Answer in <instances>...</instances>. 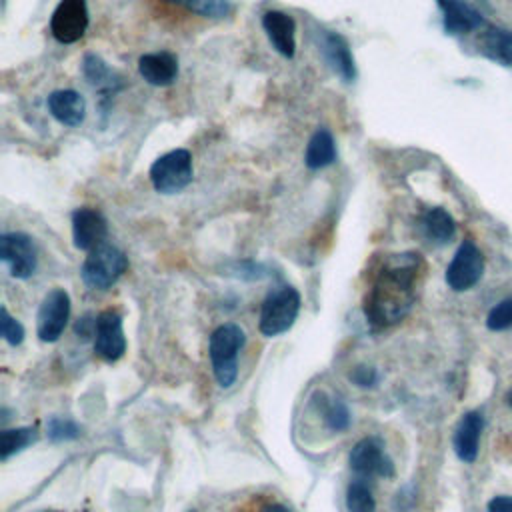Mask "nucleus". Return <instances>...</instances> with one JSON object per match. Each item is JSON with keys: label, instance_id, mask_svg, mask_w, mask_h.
<instances>
[{"label": "nucleus", "instance_id": "obj_1", "mask_svg": "<svg viewBox=\"0 0 512 512\" xmlns=\"http://www.w3.org/2000/svg\"><path fill=\"white\" fill-rule=\"evenodd\" d=\"M418 254H394L378 272L368 296L366 318L372 326L384 328L402 320L414 304Z\"/></svg>", "mask_w": 512, "mask_h": 512}, {"label": "nucleus", "instance_id": "obj_2", "mask_svg": "<svg viewBox=\"0 0 512 512\" xmlns=\"http://www.w3.org/2000/svg\"><path fill=\"white\" fill-rule=\"evenodd\" d=\"M246 342L244 330L238 324H222L210 336V362L214 376L222 388H230L238 376V354Z\"/></svg>", "mask_w": 512, "mask_h": 512}, {"label": "nucleus", "instance_id": "obj_3", "mask_svg": "<svg viewBox=\"0 0 512 512\" xmlns=\"http://www.w3.org/2000/svg\"><path fill=\"white\" fill-rule=\"evenodd\" d=\"M300 312V294L292 286L272 290L260 308V332L264 336H278L292 328Z\"/></svg>", "mask_w": 512, "mask_h": 512}, {"label": "nucleus", "instance_id": "obj_4", "mask_svg": "<svg viewBox=\"0 0 512 512\" xmlns=\"http://www.w3.org/2000/svg\"><path fill=\"white\" fill-rule=\"evenodd\" d=\"M126 268H128V258L124 256V252L104 242L86 256L80 268V276L86 286L96 290H106L112 284H116V280L126 272Z\"/></svg>", "mask_w": 512, "mask_h": 512}, {"label": "nucleus", "instance_id": "obj_5", "mask_svg": "<svg viewBox=\"0 0 512 512\" xmlns=\"http://www.w3.org/2000/svg\"><path fill=\"white\" fill-rule=\"evenodd\" d=\"M150 180L156 192L176 194L192 182V156L184 148L162 154L150 166Z\"/></svg>", "mask_w": 512, "mask_h": 512}, {"label": "nucleus", "instance_id": "obj_6", "mask_svg": "<svg viewBox=\"0 0 512 512\" xmlns=\"http://www.w3.org/2000/svg\"><path fill=\"white\" fill-rule=\"evenodd\" d=\"M70 318V296L64 288L50 290L36 316V334L42 342H56Z\"/></svg>", "mask_w": 512, "mask_h": 512}, {"label": "nucleus", "instance_id": "obj_7", "mask_svg": "<svg viewBox=\"0 0 512 512\" xmlns=\"http://www.w3.org/2000/svg\"><path fill=\"white\" fill-rule=\"evenodd\" d=\"M0 260L14 278L26 280L36 272V246L24 232H8L0 236Z\"/></svg>", "mask_w": 512, "mask_h": 512}, {"label": "nucleus", "instance_id": "obj_8", "mask_svg": "<svg viewBox=\"0 0 512 512\" xmlns=\"http://www.w3.org/2000/svg\"><path fill=\"white\" fill-rule=\"evenodd\" d=\"M484 272V256L474 242L464 240L456 250L452 262L446 268V282L452 290L464 292L470 290Z\"/></svg>", "mask_w": 512, "mask_h": 512}, {"label": "nucleus", "instance_id": "obj_9", "mask_svg": "<svg viewBox=\"0 0 512 512\" xmlns=\"http://www.w3.org/2000/svg\"><path fill=\"white\" fill-rule=\"evenodd\" d=\"M86 0H60L50 18V32L62 44L80 40L88 28Z\"/></svg>", "mask_w": 512, "mask_h": 512}, {"label": "nucleus", "instance_id": "obj_10", "mask_svg": "<svg viewBox=\"0 0 512 512\" xmlns=\"http://www.w3.org/2000/svg\"><path fill=\"white\" fill-rule=\"evenodd\" d=\"M94 352L106 362H116L126 352V336H124V328H122V316L112 308L102 310L96 316Z\"/></svg>", "mask_w": 512, "mask_h": 512}, {"label": "nucleus", "instance_id": "obj_11", "mask_svg": "<svg viewBox=\"0 0 512 512\" xmlns=\"http://www.w3.org/2000/svg\"><path fill=\"white\" fill-rule=\"evenodd\" d=\"M350 468L364 478L382 476L390 478L394 474V462L386 454L382 442L378 438H362L350 452Z\"/></svg>", "mask_w": 512, "mask_h": 512}, {"label": "nucleus", "instance_id": "obj_12", "mask_svg": "<svg viewBox=\"0 0 512 512\" xmlns=\"http://www.w3.org/2000/svg\"><path fill=\"white\" fill-rule=\"evenodd\" d=\"M108 234L106 218L94 208H78L72 212V238L78 250L92 252L104 244Z\"/></svg>", "mask_w": 512, "mask_h": 512}, {"label": "nucleus", "instance_id": "obj_13", "mask_svg": "<svg viewBox=\"0 0 512 512\" xmlns=\"http://www.w3.org/2000/svg\"><path fill=\"white\" fill-rule=\"evenodd\" d=\"M262 28L272 42V46L286 58L296 52V22L290 14L280 10H268L262 16Z\"/></svg>", "mask_w": 512, "mask_h": 512}, {"label": "nucleus", "instance_id": "obj_14", "mask_svg": "<svg viewBox=\"0 0 512 512\" xmlns=\"http://www.w3.org/2000/svg\"><path fill=\"white\" fill-rule=\"evenodd\" d=\"M484 420L478 412H466L462 420L458 422L454 430V452L462 462H474L478 458V448H480V436H482Z\"/></svg>", "mask_w": 512, "mask_h": 512}, {"label": "nucleus", "instance_id": "obj_15", "mask_svg": "<svg viewBox=\"0 0 512 512\" xmlns=\"http://www.w3.org/2000/svg\"><path fill=\"white\" fill-rule=\"evenodd\" d=\"M138 72L152 86H168L178 76V60L170 52H150L138 60Z\"/></svg>", "mask_w": 512, "mask_h": 512}, {"label": "nucleus", "instance_id": "obj_16", "mask_svg": "<svg viewBox=\"0 0 512 512\" xmlns=\"http://www.w3.org/2000/svg\"><path fill=\"white\" fill-rule=\"evenodd\" d=\"M48 110L60 124L78 126L86 116V102L76 90H56L48 96Z\"/></svg>", "mask_w": 512, "mask_h": 512}, {"label": "nucleus", "instance_id": "obj_17", "mask_svg": "<svg viewBox=\"0 0 512 512\" xmlns=\"http://www.w3.org/2000/svg\"><path fill=\"white\" fill-rule=\"evenodd\" d=\"M322 52L326 62L332 66L334 72H338L346 82H350L356 76V68H354V58L350 54V46L348 42L336 34V32H328L322 38Z\"/></svg>", "mask_w": 512, "mask_h": 512}, {"label": "nucleus", "instance_id": "obj_18", "mask_svg": "<svg viewBox=\"0 0 512 512\" xmlns=\"http://www.w3.org/2000/svg\"><path fill=\"white\" fill-rule=\"evenodd\" d=\"M444 12V28L452 34H462L482 26V16L462 0H436Z\"/></svg>", "mask_w": 512, "mask_h": 512}, {"label": "nucleus", "instance_id": "obj_19", "mask_svg": "<svg viewBox=\"0 0 512 512\" xmlns=\"http://www.w3.org/2000/svg\"><path fill=\"white\" fill-rule=\"evenodd\" d=\"M336 160V144L332 134L326 128H320L312 134L306 146L304 162L310 170H320L330 166Z\"/></svg>", "mask_w": 512, "mask_h": 512}, {"label": "nucleus", "instance_id": "obj_20", "mask_svg": "<svg viewBox=\"0 0 512 512\" xmlns=\"http://www.w3.org/2000/svg\"><path fill=\"white\" fill-rule=\"evenodd\" d=\"M422 230L432 242L444 244L452 240L456 232V224H454V218L444 208H430L422 216Z\"/></svg>", "mask_w": 512, "mask_h": 512}, {"label": "nucleus", "instance_id": "obj_21", "mask_svg": "<svg viewBox=\"0 0 512 512\" xmlns=\"http://www.w3.org/2000/svg\"><path fill=\"white\" fill-rule=\"evenodd\" d=\"M38 440V432L32 426L20 428H4L0 432V458L8 460L10 456L22 452L24 448L32 446Z\"/></svg>", "mask_w": 512, "mask_h": 512}, {"label": "nucleus", "instance_id": "obj_22", "mask_svg": "<svg viewBox=\"0 0 512 512\" xmlns=\"http://www.w3.org/2000/svg\"><path fill=\"white\" fill-rule=\"evenodd\" d=\"M482 50L492 60L512 66V34L498 28H488L482 36Z\"/></svg>", "mask_w": 512, "mask_h": 512}, {"label": "nucleus", "instance_id": "obj_23", "mask_svg": "<svg viewBox=\"0 0 512 512\" xmlns=\"http://www.w3.org/2000/svg\"><path fill=\"white\" fill-rule=\"evenodd\" d=\"M204 18H222L230 12V0H166Z\"/></svg>", "mask_w": 512, "mask_h": 512}, {"label": "nucleus", "instance_id": "obj_24", "mask_svg": "<svg viewBox=\"0 0 512 512\" xmlns=\"http://www.w3.org/2000/svg\"><path fill=\"white\" fill-rule=\"evenodd\" d=\"M346 508H348V512H374L376 510V500L366 482L354 480L348 484Z\"/></svg>", "mask_w": 512, "mask_h": 512}, {"label": "nucleus", "instance_id": "obj_25", "mask_svg": "<svg viewBox=\"0 0 512 512\" xmlns=\"http://www.w3.org/2000/svg\"><path fill=\"white\" fill-rule=\"evenodd\" d=\"M324 422L330 430L342 432L350 426V410L340 398H330V402L324 404Z\"/></svg>", "mask_w": 512, "mask_h": 512}, {"label": "nucleus", "instance_id": "obj_26", "mask_svg": "<svg viewBox=\"0 0 512 512\" xmlns=\"http://www.w3.org/2000/svg\"><path fill=\"white\" fill-rule=\"evenodd\" d=\"M82 68H84V76L90 84H94V86H112L114 74L102 62V58H98L96 54H86Z\"/></svg>", "mask_w": 512, "mask_h": 512}, {"label": "nucleus", "instance_id": "obj_27", "mask_svg": "<svg viewBox=\"0 0 512 512\" xmlns=\"http://www.w3.org/2000/svg\"><path fill=\"white\" fill-rule=\"evenodd\" d=\"M46 430H48V438L52 442H68V440H76L82 430L80 426L70 420V418H60V416H52L46 424Z\"/></svg>", "mask_w": 512, "mask_h": 512}, {"label": "nucleus", "instance_id": "obj_28", "mask_svg": "<svg viewBox=\"0 0 512 512\" xmlns=\"http://www.w3.org/2000/svg\"><path fill=\"white\" fill-rule=\"evenodd\" d=\"M486 326L494 332L512 328V298L500 300L486 316Z\"/></svg>", "mask_w": 512, "mask_h": 512}, {"label": "nucleus", "instance_id": "obj_29", "mask_svg": "<svg viewBox=\"0 0 512 512\" xmlns=\"http://www.w3.org/2000/svg\"><path fill=\"white\" fill-rule=\"evenodd\" d=\"M0 334L10 346H18L24 340V326L10 316L6 306L0 308Z\"/></svg>", "mask_w": 512, "mask_h": 512}, {"label": "nucleus", "instance_id": "obj_30", "mask_svg": "<svg viewBox=\"0 0 512 512\" xmlns=\"http://www.w3.org/2000/svg\"><path fill=\"white\" fill-rule=\"evenodd\" d=\"M350 380L362 388H368V386H374L378 382V372L376 368L372 366H356L352 372H350Z\"/></svg>", "mask_w": 512, "mask_h": 512}, {"label": "nucleus", "instance_id": "obj_31", "mask_svg": "<svg viewBox=\"0 0 512 512\" xmlns=\"http://www.w3.org/2000/svg\"><path fill=\"white\" fill-rule=\"evenodd\" d=\"M488 512H512V496H494L488 502Z\"/></svg>", "mask_w": 512, "mask_h": 512}, {"label": "nucleus", "instance_id": "obj_32", "mask_svg": "<svg viewBox=\"0 0 512 512\" xmlns=\"http://www.w3.org/2000/svg\"><path fill=\"white\" fill-rule=\"evenodd\" d=\"M262 512H290V510L286 506H282V504H266L262 508Z\"/></svg>", "mask_w": 512, "mask_h": 512}, {"label": "nucleus", "instance_id": "obj_33", "mask_svg": "<svg viewBox=\"0 0 512 512\" xmlns=\"http://www.w3.org/2000/svg\"><path fill=\"white\" fill-rule=\"evenodd\" d=\"M508 404L512 406V390H510V394H508Z\"/></svg>", "mask_w": 512, "mask_h": 512}, {"label": "nucleus", "instance_id": "obj_34", "mask_svg": "<svg viewBox=\"0 0 512 512\" xmlns=\"http://www.w3.org/2000/svg\"><path fill=\"white\" fill-rule=\"evenodd\" d=\"M42 512H58V510H42Z\"/></svg>", "mask_w": 512, "mask_h": 512}, {"label": "nucleus", "instance_id": "obj_35", "mask_svg": "<svg viewBox=\"0 0 512 512\" xmlns=\"http://www.w3.org/2000/svg\"><path fill=\"white\" fill-rule=\"evenodd\" d=\"M190 512H196V510H190Z\"/></svg>", "mask_w": 512, "mask_h": 512}]
</instances>
